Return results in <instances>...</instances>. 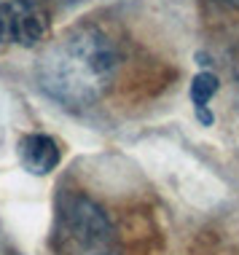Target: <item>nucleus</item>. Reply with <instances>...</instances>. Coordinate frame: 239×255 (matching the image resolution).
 <instances>
[{"instance_id":"obj_1","label":"nucleus","mask_w":239,"mask_h":255,"mask_svg":"<svg viewBox=\"0 0 239 255\" xmlns=\"http://www.w3.org/2000/svg\"><path fill=\"white\" fill-rule=\"evenodd\" d=\"M119 70L116 43L100 27H73L38 59V86L67 108H89L111 89Z\"/></svg>"},{"instance_id":"obj_2","label":"nucleus","mask_w":239,"mask_h":255,"mask_svg":"<svg viewBox=\"0 0 239 255\" xmlns=\"http://www.w3.org/2000/svg\"><path fill=\"white\" fill-rule=\"evenodd\" d=\"M54 247L57 255H121L119 234L108 212L78 191L59 202Z\"/></svg>"},{"instance_id":"obj_3","label":"nucleus","mask_w":239,"mask_h":255,"mask_svg":"<svg viewBox=\"0 0 239 255\" xmlns=\"http://www.w3.org/2000/svg\"><path fill=\"white\" fill-rule=\"evenodd\" d=\"M51 30V13L19 0H0V43L38 46Z\"/></svg>"},{"instance_id":"obj_4","label":"nucleus","mask_w":239,"mask_h":255,"mask_svg":"<svg viewBox=\"0 0 239 255\" xmlns=\"http://www.w3.org/2000/svg\"><path fill=\"white\" fill-rule=\"evenodd\" d=\"M59 145L49 134H24L19 142V158L30 175H49L59 164Z\"/></svg>"},{"instance_id":"obj_5","label":"nucleus","mask_w":239,"mask_h":255,"mask_svg":"<svg viewBox=\"0 0 239 255\" xmlns=\"http://www.w3.org/2000/svg\"><path fill=\"white\" fill-rule=\"evenodd\" d=\"M218 86H221V81H218V75H213V73H199L191 81V102H194L202 124H213V113L207 110V102L213 100Z\"/></svg>"},{"instance_id":"obj_6","label":"nucleus","mask_w":239,"mask_h":255,"mask_svg":"<svg viewBox=\"0 0 239 255\" xmlns=\"http://www.w3.org/2000/svg\"><path fill=\"white\" fill-rule=\"evenodd\" d=\"M19 3L32 5V8H40V11H46V13L54 16L57 11H67V8H73V5L84 3V0H19Z\"/></svg>"},{"instance_id":"obj_7","label":"nucleus","mask_w":239,"mask_h":255,"mask_svg":"<svg viewBox=\"0 0 239 255\" xmlns=\"http://www.w3.org/2000/svg\"><path fill=\"white\" fill-rule=\"evenodd\" d=\"M218 3L229 5V8H239V0H218Z\"/></svg>"}]
</instances>
